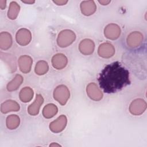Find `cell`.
Returning a JSON list of instances; mask_svg holds the SVG:
<instances>
[{"label": "cell", "mask_w": 147, "mask_h": 147, "mask_svg": "<svg viewBox=\"0 0 147 147\" xmlns=\"http://www.w3.org/2000/svg\"><path fill=\"white\" fill-rule=\"evenodd\" d=\"M67 118L65 115H61L57 119L50 123L49 128L54 133H59L64 130L67 125Z\"/></svg>", "instance_id": "obj_5"}, {"label": "cell", "mask_w": 147, "mask_h": 147, "mask_svg": "<svg viewBox=\"0 0 147 147\" xmlns=\"http://www.w3.org/2000/svg\"><path fill=\"white\" fill-rule=\"evenodd\" d=\"M22 2H24V3H34V1H22Z\"/></svg>", "instance_id": "obj_28"}, {"label": "cell", "mask_w": 147, "mask_h": 147, "mask_svg": "<svg viewBox=\"0 0 147 147\" xmlns=\"http://www.w3.org/2000/svg\"><path fill=\"white\" fill-rule=\"evenodd\" d=\"M120 34V28L116 24H109L106 26L105 29V35L107 38L111 40H115L119 37Z\"/></svg>", "instance_id": "obj_8"}, {"label": "cell", "mask_w": 147, "mask_h": 147, "mask_svg": "<svg viewBox=\"0 0 147 147\" xmlns=\"http://www.w3.org/2000/svg\"><path fill=\"white\" fill-rule=\"evenodd\" d=\"M48 68V65L46 61L43 60L39 61L36 65L35 72L38 75H44L47 72Z\"/></svg>", "instance_id": "obj_23"}, {"label": "cell", "mask_w": 147, "mask_h": 147, "mask_svg": "<svg viewBox=\"0 0 147 147\" xmlns=\"http://www.w3.org/2000/svg\"><path fill=\"white\" fill-rule=\"evenodd\" d=\"M57 112V107L53 104H48L45 106L42 110V114L46 118L53 117Z\"/></svg>", "instance_id": "obj_20"}, {"label": "cell", "mask_w": 147, "mask_h": 147, "mask_svg": "<svg viewBox=\"0 0 147 147\" xmlns=\"http://www.w3.org/2000/svg\"><path fill=\"white\" fill-rule=\"evenodd\" d=\"M60 146V145H59V144H55V143H53V144H51L50 145V146Z\"/></svg>", "instance_id": "obj_27"}, {"label": "cell", "mask_w": 147, "mask_h": 147, "mask_svg": "<svg viewBox=\"0 0 147 147\" xmlns=\"http://www.w3.org/2000/svg\"><path fill=\"white\" fill-rule=\"evenodd\" d=\"M20 109V106L16 101L7 100L3 102L1 106V110L3 113H7L9 111H17Z\"/></svg>", "instance_id": "obj_16"}, {"label": "cell", "mask_w": 147, "mask_h": 147, "mask_svg": "<svg viewBox=\"0 0 147 147\" xmlns=\"http://www.w3.org/2000/svg\"><path fill=\"white\" fill-rule=\"evenodd\" d=\"M98 82L105 92H116L130 84L129 72L119 62L115 61L103 69Z\"/></svg>", "instance_id": "obj_1"}, {"label": "cell", "mask_w": 147, "mask_h": 147, "mask_svg": "<svg viewBox=\"0 0 147 147\" xmlns=\"http://www.w3.org/2000/svg\"><path fill=\"white\" fill-rule=\"evenodd\" d=\"M6 6V1L1 0L0 1V7L1 9H3Z\"/></svg>", "instance_id": "obj_25"}, {"label": "cell", "mask_w": 147, "mask_h": 147, "mask_svg": "<svg viewBox=\"0 0 147 147\" xmlns=\"http://www.w3.org/2000/svg\"><path fill=\"white\" fill-rule=\"evenodd\" d=\"M20 118L16 115H10L6 119V125L9 129H16L20 124Z\"/></svg>", "instance_id": "obj_21"}, {"label": "cell", "mask_w": 147, "mask_h": 147, "mask_svg": "<svg viewBox=\"0 0 147 147\" xmlns=\"http://www.w3.org/2000/svg\"><path fill=\"white\" fill-rule=\"evenodd\" d=\"M67 59L65 55L58 53L54 55L52 59V64L54 68L57 69L64 68L67 64Z\"/></svg>", "instance_id": "obj_13"}, {"label": "cell", "mask_w": 147, "mask_h": 147, "mask_svg": "<svg viewBox=\"0 0 147 147\" xmlns=\"http://www.w3.org/2000/svg\"><path fill=\"white\" fill-rule=\"evenodd\" d=\"M23 82V78L20 75H16L14 79L7 85V88L9 91L16 90Z\"/></svg>", "instance_id": "obj_19"}, {"label": "cell", "mask_w": 147, "mask_h": 147, "mask_svg": "<svg viewBox=\"0 0 147 147\" xmlns=\"http://www.w3.org/2000/svg\"><path fill=\"white\" fill-rule=\"evenodd\" d=\"M33 90L29 87H25L22 88L20 92V98L23 102H28L33 98Z\"/></svg>", "instance_id": "obj_18"}, {"label": "cell", "mask_w": 147, "mask_h": 147, "mask_svg": "<svg viewBox=\"0 0 147 147\" xmlns=\"http://www.w3.org/2000/svg\"><path fill=\"white\" fill-rule=\"evenodd\" d=\"M143 40V36L139 32H134L130 33L127 38V43L130 48H136L140 46Z\"/></svg>", "instance_id": "obj_9"}, {"label": "cell", "mask_w": 147, "mask_h": 147, "mask_svg": "<svg viewBox=\"0 0 147 147\" xmlns=\"http://www.w3.org/2000/svg\"><path fill=\"white\" fill-rule=\"evenodd\" d=\"M95 45L94 42L90 39H84L80 44L79 49L82 53L85 55H89L92 53L94 50Z\"/></svg>", "instance_id": "obj_11"}, {"label": "cell", "mask_w": 147, "mask_h": 147, "mask_svg": "<svg viewBox=\"0 0 147 147\" xmlns=\"http://www.w3.org/2000/svg\"><path fill=\"white\" fill-rule=\"evenodd\" d=\"M99 2L103 5H107L108 3H109L110 2V1H99Z\"/></svg>", "instance_id": "obj_26"}, {"label": "cell", "mask_w": 147, "mask_h": 147, "mask_svg": "<svg viewBox=\"0 0 147 147\" xmlns=\"http://www.w3.org/2000/svg\"><path fill=\"white\" fill-rule=\"evenodd\" d=\"M31 38L30 32L25 28L20 29L16 34V40L21 45H28L30 42Z\"/></svg>", "instance_id": "obj_6"}, {"label": "cell", "mask_w": 147, "mask_h": 147, "mask_svg": "<svg viewBox=\"0 0 147 147\" xmlns=\"http://www.w3.org/2000/svg\"><path fill=\"white\" fill-rule=\"evenodd\" d=\"M12 44V37L11 35L6 32L0 34V47L2 49H9Z\"/></svg>", "instance_id": "obj_17"}, {"label": "cell", "mask_w": 147, "mask_h": 147, "mask_svg": "<svg viewBox=\"0 0 147 147\" xmlns=\"http://www.w3.org/2000/svg\"><path fill=\"white\" fill-rule=\"evenodd\" d=\"M32 59L28 55L21 56L18 59V65L20 70L24 73H28L32 67Z\"/></svg>", "instance_id": "obj_12"}, {"label": "cell", "mask_w": 147, "mask_h": 147, "mask_svg": "<svg viewBox=\"0 0 147 147\" xmlns=\"http://www.w3.org/2000/svg\"><path fill=\"white\" fill-rule=\"evenodd\" d=\"M53 96L59 103L64 105L69 98V91L65 86L60 85L55 89Z\"/></svg>", "instance_id": "obj_3"}, {"label": "cell", "mask_w": 147, "mask_h": 147, "mask_svg": "<svg viewBox=\"0 0 147 147\" xmlns=\"http://www.w3.org/2000/svg\"><path fill=\"white\" fill-rule=\"evenodd\" d=\"M115 53V48L110 43H103L98 48V54L100 56L104 58L112 57Z\"/></svg>", "instance_id": "obj_10"}, {"label": "cell", "mask_w": 147, "mask_h": 147, "mask_svg": "<svg viewBox=\"0 0 147 147\" xmlns=\"http://www.w3.org/2000/svg\"><path fill=\"white\" fill-rule=\"evenodd\" d=\"M86 90L88 96L91 99L98 101L102 98L103 94L95 83H91L88 84L87 86Z\"/></svg>", "instance_id": "obj_7"}, {"label": "cell", "mask_w": 147, "mask_h": 147, "mask_svg": "<svg viewBox=\"0 0 147 147\" xmlns=\"http://www.w3.org/2000/svg\"><path fill=\"white\" fill-rule=\"evenodd\" d=\"M53 2L58 5H63L67 3V1H55Z\"/></svg>", "instance_id": "obj_24"}, {"label": "cell", "mask_w": 147, "mask_h": 147, "mask_svg": "<svg viewBox=\"0 0 147 147\" xmlns=\"http://www.w3.org/2000/svg\"><path fill=\"white\" fill-rule=\"evenodd\" d=\"M76 38L75 33L70 30L61 31L57 37V44L61 47H66L71 45Z\"/></svg>", "instance_id": "obj_2"}, {"label": "cell", "mask_w": 147, "mask_h": 147, "mask_svg": "<svg viewBox=\"0 0 147 147\" xmlns=\"http://www.w3.org/2000/svg\"><path fill=\"white\" fill-rule=\"evenodd\" d=\"M146 109V103L142 99H137L133 100L130 105V112L135 115H139L142 114Z\"/></svg>", "instance_id": "obj_4"}, {"label": "cell", "mask_w": 147, "mask_h": 147, "mask_svg": "<svg viewBox=\"0 0 147 147\" xmlns=\"http://www.w3.org/2000/svg\"><path fill=\"white\" fill-rule=\"evenodd\" d=\"M80 9L82 13L85 16H90L95 13L96 6L92 1H85L81 3Z\"/></svg>", "instance_id": "obj_14"}, {"label": "cell", "mask_w": 147, "mask_h": 147, "mask_svg": "<svg viewBox=\"0 0 147 147\" xmlns=\"http://www.w3.org/2000/svg\"><path fill=\"white\" fill-rule=\"evenodd\" d=\"M44 99L41 95L38 94L36 96V99L33 103H32L28 107V111L29 114L32 115H37L40 108V106L43 103Z\"/></svg>", "instance_id": "obj_15"}, {"label": "cell", "mask_w": 147, "mask_h": 147, "mask_svg": "<svg viewBox=\"0 0 147 147\" xmlns=\"http://www.w3.org/2000/svg\"><path fill=\"white\" fill-rule=\"evenodd\" d=\"M20 11V6L16 2H11L10 4L8 17L11 20H14L17 18Z\"/></svg>", "instance_id": "obj_22"}]
</instances>
